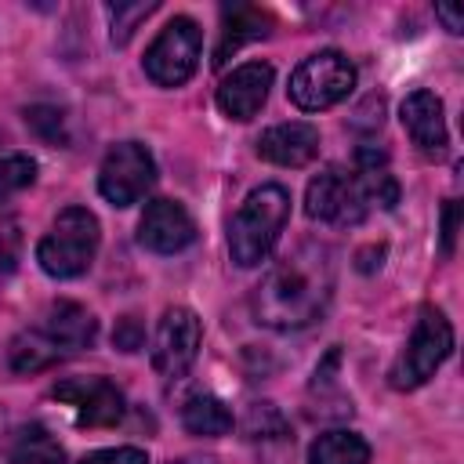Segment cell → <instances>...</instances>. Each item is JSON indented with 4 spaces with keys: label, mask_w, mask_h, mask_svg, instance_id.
<instances>
[{
    "label": "cell",
    "mask_w": 464,
    "mask_h": 464,
    "mask_svg": "<svg viewBox=\"0 0 464 464\" xmlns=\"http://www.w3.org/2000/svg\"><path fill=\"white\" fill-rule=\"evenodd\" d=\"M58 402H69L76 424L83 428H112L123 417V392L109 377H72L51 388Z\"/></svg>",
    "instance_id": "cell-10"
},
{
    "label": "cell",
    "mask_w": 464,
    "mask_h": 464,
    "mask_svg": "<svg viewBox=\"0 0 464 464\" xmlns=\"http://www.w3.org/2000/svg\"><path fill=\"white\" fill-rule=\"evenodd\" d=\"M373 210L366 185L359 181L355 170L341 167H323L304 192V214L323 225H359Z\"/></svg>",
    "instance_id": "cell-6"
},
{
    "label": "cell",
    "mask_w": 464,
    "mask_h": 464,
    "mask_svg": "<svg viewBox=\"0 0 464 464\" xmlns=\"http://www.w3.org/2000/svg\"><path fill=\"white\" fill-rule=\"evenodd\" d=\"M399 120L410 134V141L424 156H442L450 138H446V116H442V98L435 91H413L399 105Z\"/></svg>",
    "instance_id": "cell-13"
},
{
    "label": "cell",
    "mask_w": 464,
    "mask_h": 464,
    "mask_svg": "<svg viewBox=\"0 0 464 464\" xmlns=\"http://www.w3.org/2000/svg\"><path fill=\"white\" fill-rule=\"evenodd\" d=\"M18 257H22V225L18 218H4L0 221V272L11 276Z\"/></svg>",
    "instance_id": "cell-25"
},
{
    "label": "cell",
    "mask_w": 464,
    "mask_h": 464,
    "mask_svg": "<svg viewBox=\"0 0 464 464\" xmlns=\"http://www.w3.org/2000/svg\"><path fill=\"white\" fill-rule=\"evenodd\" d=\"M435 18H439V22H442V25H446L453 36L464 29V18H460V11H457V7H450V4H439V7H435Z\"/></svg>",
    "instance_id": "cell-29"
},
{
    "label": "cell",
    "mask_w": 464,
    "mask_h": 464,
    "mask_svg": "<svg viewBox=\"0 0 464 464\" xmlns=\"http://www.w3.org/2000/svg\"><path fill=\"white\" fill-rule=\"evenodd\" d=\"M272 65L268 62H246L236 65L221 83H218V109L228 120H254L261 112V105L268 102V87H272Z\"/></svg>",
    "instance_id": "cell-12"
},
{
    "label": "cell",
    "mask_w": 464,
    "mask_h": 464,
    "mask_svg": "<svg viewBox=\"0 0 464 464\" xmlns=\"http://www.w3.org/2000/svg\"><path fill=\"white\" fill-rule=\"evenodd\" d=\"M308 464H370V446L362 435L334 428L315 435V442L308 446Z\"/></svg>",
    "instance_id": "cell-18"
},
{
    "label": "cell",
    "mask_w": 464,
    "mask_h": 464,
    "mask_svg": "<svg viewBox=\"0 0 464 464\" xmlns=\"http://www.w3.org/2000/svg\"><path fill=\"white\" fill-rule=\"evenodd\" d=\"M80 464H149L145 450L138 446H112V450H94Z\"/></svg>",
    "instance_id": "cell-27"
},
{
    "label": "cell",
    "mask_w": 464,
    "mask_h": 464,
    "mask_svg": "<svg viewBox=\"0 0 464 464\" xmlns=\"http://www.w3.org/2000/svg\"><path fill=\"white\" fill-rule=\"evenodd\" d=\"M174 464H214L210 457H181V460H174Z\"/></svg>",
    "instance_id": "cell-30"
},
{
    "label": "cell",
    "mask_w": 464,
    "mask_h": 464,
    "mask_svg": "<svg viewBox=\"0 0 464 464\" xmlns=\"http://www.w3.org/2000/svg\"><path fill=\"white\" fill-rule=\"evenodd\" d=\"M181 424L188 435H203V439H218V435H228L232 431V410L218 399V395H192L185 406H181Z\"/></svg>",
    "instance_id": "cell-19"
},
{
    "label": "cell",
    "mask_w": 464,
    "mask_h": 464,
    "mask_svg": "<svg viewBox=\"0 0 464 464\" xmlns=\"http://www.w3.org/2000/svg\"><path fill=\"white\" fill-rule=\"evenodd\" d=\"M105 11H109V29H112L109 36H112V44H127L134 36L138 22L156 11V0H149V4H141V0L138 4H109Z\"/></svg>",
    "instance_id": "cell-24"
},
{
    "label": "cell",
    "mask_w": 464,
    "mask_h": 464,
    "mask_svg": "<svg viewBox=\"0 0 464 464\" xmlns=\"http://www.w3.org/2000/svg\"><path fill=\"white\" fill-rule=\"evenodd\" d=\"M272 33V18L268 11L254 7V4H232L221 11V40H218V51H214V65H225L228 54H236L243 44L250 40H261Z\"/></svg>",
    "instance_id": "cell-16"
},
{
    "label": "cell",
    "mask_w": 464,
    "mask_h": 464,
    "mask_svg": "<svg viewBox=\"0 0 464 464\" xmlns=\"http://www.w3.org/2000/svg\"><path fill=\"white\" fill-rule=\"evenodd\" d=\"M196 239V221L178 199H152L138 221V243L152 254H178Z\"/></svg>",
    "instance_id": "cell-11"
},
{
    "label": "cell",
    "mask_w": 464,
    "mask_h": 464,
    "mask_svg": "<svg viewBox=\"0 0 464 464\" xmlns=\"http://www.w3.org/2000/svg\"><path fill=\"white\" fill-rule=\"evenodd\" d=\"M156 185V160L141 141H120L105 152L98 170V192L112 207L138 203Z\"/></svg>",
    "instance_id": "cell-8"
},
{
    "label": "cell",
    "mask_w": 464,
    "mask_h": 464,
    "mask_svg": "<svg viewBox=\"0 0 464 464\" xmlns=\"http://www.w3.org/2000/svg\"><path fill=\"white\" fill-rule=\"evenodd\" d=\"M141 344H145V326H141V319H138V315L116 319V326H112V348H120V352H138Z\"/></svg>",
    "instance_id": "cell-26"
},
{
    "label": "cell",
    "mask_w": 464,
    "mask_h": 464,
    "mask_svg": "<svg viewBox=\"0 0 464 464\" xmlns=\"http://www.w3.org/2000/svg\"><path fill=\"white\" fill-rule=\"evenodd\" d=\"M290 221V192L276 181L257 185L246 192L239 210L228 221V254L239 268L261 265L272 246L279 243L283 228Z\"/></svg>",
    "instance_id": "cell-2"
},
{
    "label": "cell",
    "mask_w": 464,
    "mask_h": 464,
    "mask_svg": "<svg viewBox=\"0 0 464 464\" xmlns=\"http://www.w3.org/2000/svg\"><path fill=\"white\" fill-rule=\"evenodd\" d=\"M62 359H65V352L58 348V341H54L44 326L22 330V334L11 341V348H7V362H11V370H18V373H40V370H47V366H54V362H62Z\"/></svg>",
    "instance_id": "cell-17"
},
{
    "label": "cell",
    "mask_w": 464,
    "mask_h": 464,
    "mask_svg": "<svg viewBox=\"0 0 464 464\" xmlns=\"http://www.w3.org/2000/svg\"><path fill=\"white\" fill-rule=\"evenodd\" d=\"M334 286V250L319 239H304L268 268V276L257 283L250 297V312L268 330H301L326 312Z\"/></svg>",
    "instance_id": "cell-1"
},
{
    "label": "cell",
    "mask_w": 464,
    "mask_h": 464,
    "mask_svg": "<svg viewBox=\"0 0 464 464\" xmlns=\"http://www.w3.org/2000/svg\"><path fill=\"white\" fill-rule=\"evenodd\" d=\"M257 156L265 163L276 167H304L319 156V127L304 123V120H290V123H276L268 130H261L257 138Z\"/></svg>",
    "instance_id": "cell-14"
},
{
    "label": "cell",
    "mask_w": 464,
    "mask_h": 464,
    "mask_svg": "<svg viewBox=\"0 0 464 464\" xmlns=\"http://www.w3.org/2000/svg\"><path fill=\"white\" fill-rule=\"evenodd\" d=\"M98 239H102L98 218L87 207H65L40 239L36 261L51 279H76L91 268L98 254Z\"/></svg>",
    "instance_id": "cell-3"
},
{
    "label": "cell",
    "mask_w": 464,
    "mask_h": 464,
    "mask_svg": "<svg viewBox=\"0 0 464 464\" xmlns=\"http://www.w3.org/2000/svg\"><path fill=\"white\" fill-rule=\"evenodd\" d=\"M457 225H460V207L450 199L442 207V254L450 257L453 254V239H457Z\"/></svg>",
    "instance_id": "cell-28"
},
{
    "label": "cell",
    "mask_w": 464,
    "mask_h": 464,
    "mask_svg": "<svg viewBox=\"0 0 464 464\" xmlns=\"http://www.w3.org/2000/svg\"><path fill=\"white\" fill-rule=\"evenodd\" d=\"M25 123L33 127V134L54 149L69 145V130H65V112L54 105H29L25 109Z\"/></svg>",
    "instance_id": "cell-22"
},
{
    "label": "cell",
    "mask_w": 464,
    "mask_h": 464,
    "mask_svg": "<svg viewBox=\"0 0 464 464\" xmlns=\"http://www.w3.org/2000/svg\"><path fill=\"white\" fill-rule=\"evenodd\" d=\"M199 344H203V326H199L196 312L185 304L167 308L156 326V337H152V370L167 381L181 377L196 362Z\"/></svg>",
    "instance_id": "cell-9"
},
{
    "label": "cell",
    "mask_w": 464,
    "mask_h": 464,
    "mask_svg": "<svg viewBox=\"0 0 464 464\" xmlns=\"http://www.w3.org/2000/svg\"><path fill=\"white\" fill-rule=\"evenodd\" d=\"M199 47H203V29L188 14L170 18L145 51L141 62L145 76L160 87H181L199 65Z\"/></svg>",
    "instance_id": "cell-7"
},
{
    "label": "cell",
    "mask_w": 464,
    "mask_h": 464,
    "mask_svg": "<svg viewBox=\"0 0 464 464\" xmlns=\"http://www.w3.org/2000/svg\"><path fill=\"white\" fill-rule=\"evenodd\" d=\"M62 460H65L62 446L47 431H40V428L25 431L18 439V446H14V457H11V464H62Z\"/></svg>",
    "instance_id": "cell-21"
},
{
    "label": "cell",
    "mask_w": 464,
    "mask_h": 464,
    "mask_svg": "<svg viewBox=\"0 0 464 464\" xmlns=\"http://www.w3.org/2000/svg\"><path fill=\"white\" fill-rule=\"evenodd\" d=\"M36 178V163L25 152H7L0 156V203H7L14 192L29 188Z\"/></svg>",
    "instance_id": "cell-23"
},
{
    "label": "cell",
    "mask_w": 464,
    "mask_h": 464,
    "mask_svg": "<svg viewBox=\"0 0 464 464\" xmlns=\"http://www.w3.org/2000/svg\"><path fill=\"white\" fill-rule=\"evenodd\" d=\"M243 435L250 442H272L286 435V417L279 413L276 402H250L246 417H243Z\"/></svg>",
    "instance_id": "cell-20"
},
{
    "label": "cell",
    "mask_w": 464,
    "mask_h": 464,
    "mask_svg": "<svg viewBox=\"0 0 464 464\" xmlns=\"http://www.w3.org/2000/svg\"><path fill=\"white\" fill-rule=\"evenodd\" d=\"M40 326L58 341V348L65 355L83 352V348H91L98 341V319L76 301H54Z\"/></svg>",
    "instance_id": "cell-15"
},
{
    "label": "cell",
    "mask_w": 464,
    "mask_h": 464,
    "mask_svg": "<svg viewBox=\"0 0 464 464\" xmlns=\"http://www.w3.org/2000/svg\"><path fill=\"white\" fill-rule=\"evenodd\" d=\"M450 352H453V326H450V319L439 308L424 304L417 323H413V330H410V337H406V344H402V352H399V359L388 370V384L395 392L420 388L424 381L435 377V370L450 359Z\"/></svg>",
    "instance_id": "cell-4"
},
{
    "label": "cell",
    "mask_w": 464,
    "mask_h": 464,
    "mask_svg": "<svg viewBox=\"0 0 464 464\" xmlns=\"http://www.w3.org/2000/svg\"><path fill=\"white\" fill-rule=\"evenodd\" d=\"M355 87V65L341 51H319L308 54L294 72H290V102L304 112H323L337 102H344Z\"/></svg>",
    "instance_id": "cell-5"
}]
</instances>
